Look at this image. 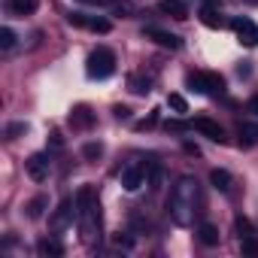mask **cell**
<instances>
[{
  "instance_id": "cell-12",
  "label": "cell",
  "mask_w": 258,
  "mask_h": 258,
  "mask_svg": "<svg viewBox=\"0 0 258 258\" xmlns=\"http://www.w3.org/2000/svg\"><path fill=\"white\" fill-rule=\"evenodd\" d=\"M158 13L182 22V19H188V4L185 0H158Z\"/></svg>"
},
{
  "instance_id": "cell-35",
  "label": "cell",
  "mask_w": 258,
  "mask_h": 258,
  "mask_svg": "<svg viewBox=\"0 0 258 258\" xmlns=\"http://www.w3.org/2000/svg\"><path fill=\"white\" fill-rule=\"evenodd\" d=\"M185 152H188V155H201V149H198L195 143H185Z\"/></svg>"
},
{
  "instance_id": "cell-34",
  "label": "cell",
  "mask_w": 258,
  "mask_h": 258,
  "mask_svg": "<svg viewBox=\"0 0 258 258\" xmlns=\"http://www.w3.org/2000/svg\"><path fill=\"white\" fill-rule=\"evenodd\" d=\"M246 109H249V112H252V115H258V97H252V100H249V103H246Z\"/></svg>"
},
{
  "instance_id": "cell-21",
  "label": "cell",
  "mask_w": 258,
  "mask_h": 258,
  "mask_svg": "<svg viewBox=\"0 0 258 258\" xmlns=\"http://www.w3.org/2000/svg\"><path fill=\"white\" fill-rule=\"evenodd\" d=\"M88 31H94V34H109L112 31V25H109V19H94V16H88V25H85Z\"/></svg>"
},
{
  "instance_id": "cell-9",
  "label": "cell",
  "mask_w": 258,
  "mask_h": 258,
  "mask_svg": "<svg viewBox=\"0 0 258 258\" xmlns=\"http://www.w3.org/2000/svg\"><path fill=\"white\" fill-rule=\"evenodd\" d=\"M191 127H195L198 134H204V137L216 140V143H225V131H222V124H219V121H213V118H207V115L195 118V121H191Z\"/></svg>"
},
{
  "instance_id": "cell-19",
  "label": "cell",
  "mask_w": 258,
  "mask_h": 258,
  "mask_svg": "<svg viewBox=\"0 0 258 258\" xmlns=\"http://www.w3.org/2000/svg\"><path fill=\"white\" fill-rule=\"evenodd\" d=\"M46 207H49V198H46V195H37V198H34L25 210H28V216H31V219H43Z\"/></svg>"
},
{
  "instance_id": "cell-7",
  "label": "cell",
  "mask_w": 258,
  "mask_h": 258,
  "mask_svg": "<svg viewBox=\"0 0 258 258\" xmlns=\"http://www.w3.org/2000/svg\"><path fill=\"white\" fill-rule=\"evenodd\" d=\"M146 182V164H127L121 170V188L124 191H137Z\"/></svg>"
},
{
  "instance_id": "cell-3",
  "label": "cell",
  "mask_w": 258,
  "mask_h": 258,
  "mask_svg": "<svg viewBox=\"0 0 258 258\" xmlns=\"http://www.w3.org/2000/svg\"><path fill=\"white\" fill-rule=\"evenodd\" d=\"M85 73H88V79H109V76L115 73V52L106 49V46H97V49L88 55Z\"/></svg>"
},
{
  "instance_id": "cell-18",
  "label": "cell",
  "mask_w": 258,
  "mask_h": 258,
  "mask_svg": "<svg viewBox=\"0 0 258 258\" xmlns=\"http://www.w3.org/2000/svg\"><path fill=\"white\" fill-rule=\"evenodd\" d=\"M146 176H149V188H152V191H158V188H161V182H164V167H161L158 161H152V164L146 167Z\"/></svg>"
},
{
  "instance_id": "cell-31",
  "label": "cell",
  "mask_w": 258,
  "mask_h": 258,
  "mask_svg": "<svg viewBox=\"0 0 258 258\" xmlns=\"http://www.w3.org/2000/svg\"><path fill=\"white\" fill-rule=\"evenodd\" d=\"M164 127H167V131H173V134H179V131H185V127H191V124H182V121H167Z\"/></svg>"
},
{
  "instance_id": "cell-16",
  "label": "cell",
  "mask_w": 258,
  "mask_h": 258,
  "mask_svg": "<svg viewBox=\"0 0 258 258\" xmlns=\"http://www.w3.org/2000/svg\"><path fill=\"white\" fill-rule=\"evenodd\" d=\"M37 252H40V255H52V258H61V255H64V246H61L58 240H52V237H43V240L37 243Z\"/></svg>"
},
{
  "instance_id": "cell-1",
  "label": "cell",
  "mask_w": 258,
  "mask_h": 258,
  "mask_svg": "<svg viewBox=\"0 0 258 258\" xmlns=\"http://www.w3.org/2000/svg\"><path fill=\"white\" fill-rule=\"evenodd\" d=\"M198 179L195 176H179L176 179V185H173V191H170V198H167V213H170V219L179 225V228H185V225H191L195 222V213H198Z\"/></svg>"
},
{
  "instance_id": "cell-4",
  "label": "cell",
  "mask_w": 258,
  "mask_h": 258,
  "mask_svg": "<svg viewBox=\"0 0 258 258\" xmlns=\"http://www.w3.org/2000/svg\"><path fill=\"white\" fill-rule=\"evenodd\" d=\"M185 85L195 91V94H225V79L219 76V73H210V70H204V73H188L185 76Z\"/></svg>"
},
{
  "instance_id": "cell-20",
  "label": "cell",
  "mask_w": 258,
  "mask_h": 258,
  "mask_svg": "<svg viewBox=\"0 0 258 258\" xmlns=\"http://www.w3.org/2000/svg\"><path fill=\"white\" fill-rule=\"evenodd\" d=\"M127 85H131L134 94H149L152 91V79H143V76H131V79H127Z\"/></svg>"
},
{
  "instance_id": "cell-2",
  "label": "cell",
  "mask_w": 258,
  "mask_h": 258,
  "mask_svg": "<svg viewBox=\"0 0 258 258\" xmlns=\"http://www.w3.org/2000/svg\"><path fill=\"white\" fill-rule=\"evenodd\" d=\"M73 201H76V222L82 228V237L85 240H94V231L100 225V204H97L94 188L91 185H82Z\"/></svg>"
},
{
  "instance_id": "cell-8",
  "label": "cell",
  "mask_w": 258,
  "mask_h": 258,
  "mask_svg": "<svg viewBox=\"0 0 258 258\" xmlns=\"http://www.w3.org/2000/svg\"><path fill=\"white\" fill-rule=\"evenodd\" d=\"M25 167H28V176H31L34 182H43V179L49 176V155H46V152H34V155L25 161Z\"/></svg>"
},
{
  "instance_id": "cell-30",
  "label": "cell",
  "mask_w": 258,
  "mask_h": 258,
  "mask_svg": "<svg viewBox=\"0 0 258 258\" xmlns=\"http://www.w3.org/2000/svg\"><path fill=\"white\" fill-rule=\"evenodd\" d=\"M112 243H115V246H124V249H131V246H134V240H131V237H121V234H115V237H112Z\"/></svg>"
},
{
  "instance_id": "cell-22",
  "label": "cell",
  "mask_w": 258,
  "mask_h": 258,
  "mask_svg": "<svg viewBox=\"0 0 258 258\" xmlns=\"http://www.w3.org/2000/svg\"><path fill=\"white\" fill-rule=\"evenodd\" d=\"M167 106H170L176 115H185V112H188V100H185L182 94H167Z\"/></svg>"
},
{
  "instance_id": "cell-23",
  "label": "cell",
  "mask_w": 258,
  "mask_h": 258,
  "mask_svg": "<svg viewBox=\"0 0 258 258\" xmlns=\"http://www.w3.org/2000/svg\"><path fill=\"white\" fill-rule=\"evenodd\" d=\"M100 155H103V143H100V140H97V143H85V146H82V158H85V161H97Z\"/></svg>"
},
{
  "instance_id": "cell-15",
  "label": "cell",
  "mask_w": 258,
  "mask_h": 258,
  "mask_svg": "<svg viewBox=\"0 0 258 258\" xmlns=\"http://www.w3.org/2000/svg\"><path fill=\"white\" fill-rule=\"evenodd\" d=\"M198 240H201L204 246H219V228H216L213 222H204V225L198 228Z\"/></svg>"
},
{
  "instance_id": "cell-36",
  "label": "cell",
  "mask_w": 258,
  "mask_h": 258,
  "mask_svg": "<svg viewBox=\"0 0 258 258\" xmlns=\"http://www.w3.org/2000/svg\"><path fill=\"white\" fill-rule=\"evenodd\" d=\"M249 4H252V7H258V0H249Z\"/></svg>"
},
{
  "instance_id": "cell-11",
  "label": "cell",
  "mask_w": 258,
  "mask_h": 258,
  "mask_svg": "<svg viewBox=\"0 0 258 258\" xmlns=\"http://www.w3.org/2000/svg\"><path fill=\"white\" fill-rule=\"evenodd\" d=\"M67 121H70V127H76V131H88V127L94 124V112L85 103H79V106H73V112L67 115Z\"/></svg>"
},
{
  "instance_id": "cell-29",
  "label": "cell",
  "mask_w": 258,
  "mask_h": 258,
  "mask_svg": "<svg viewBox=\"0 0 258 258\" xmlns=\"http://www.w3.org/2000/svg\"><path fill=\"white\" fill-rule=\"evenodd\" d=\"M67 25H73V28H85V25H88V16H85V13H70V16H67Z\"/></svg>"
},
{
  "instance_id": "cell-27",
  "label": "cell",
  "mask_w": 258,
  "mask_h": 258,
  "mask_svg": "<svg viewBox=\"0 0 258 258\" xmlns=\"http://www.w3.org/2000/svg\"><path fill=\"white\" fill-rule=\"evenodd\" d=\"M16 46V34L10 28H0V49H13Z\"/></svg>"
},
{
  "instance_id": "cell-5",
  "label": "cell",
  "mask_w": 258,
  "mask_h": 258,
  "mask_svg": "<svg viewBox=\"0 0 258 258\" xmlns=\"http://www.w3.org/2000/svg\"><path fill=\"white\" fill-rule=\"evenodd\" d=\"M73 216H76V201H61L58 204V210L52 213V219H49V228L52 231H64V228H70L73 225Z\"/></svg>"
},
{
  "instance_id": "cell-26",
  "label": "cell",
  "mask_w": 258,
  "mask_h": 258,
  "mask_svg": "<svg viewBox=\"0 0 258 258\" xmlns=\"http://www.w3.org/2000/svg\"><path fill=\"white\" fill-rule=\"evenodd\" d=\"M240 252L243 255H258V237L252 234V237H243L240 240Z\"/></svg>"
},
{
  "instance_id": "cell-32",
  "label": "cell",
  "mask_w": 258,
  "mask_h": 258,
  "mask_svg": "<svg viewBox=\"0 0 258 258\" xmlns=\"http://www.w3.org/2000/svg\"><path fill=\"white\" fill-rule=\"evenodd\" d=\"M49 146H52V149H64V140H61V134H49Z\"/></svg>"
},
{
  "instance_id": "cell-13",
  "label": "cell",
  "mask_w": 258,
  "mask_h": 258,
  "mask_svg": "<svg viewBox=\"0 0 258 258\" xmlns=\"http://www.w3.org/2000/svg\"><path fill=\"white\" fill-rule=\"evenodd\" d=\"M7 10L13 16L25 19V16H34L37 13V0H7Z\"/></svg>"
},
{
  "instance_id": "cell-25",
  "label": "cell",
  "mask_w": 258,
  "mask_h": 258,
  "mask_svg": "<svg viewBox=\"0 0 258 258\" xmlns=\"http://www.w3.org/2000/svg\"><path fill=\"white\" fill-rule=\"evenodd\" d=\"M201 22L207 25V28H222V19L216 16V10H210V7H204L201 10Z\"/></svg>"
},
{
  "instance_id": "cell-33",
  "label": "cell",
  "mask_w": 258,
  "mask_h": 258,
  "mask_svg": "<svg viewBox=\"0 0 258 258\" xmlns=\"http://www.w3.org/2000/svg\"><path fill=\"white\" fill-rule=\"evenodd\" d=\"M112 112H115V118H131V109H127V106H115Z\"/></svg>"
},
{
  "instance_id": "cell-10",
  "label": "cell",
  "mask_w": 258,
  "mask_h": 258,
  "mask_svg": "<svg viewBox=\"0 0 258 258\" xmlns=\"http://www.w3.org/2000/svg\"><path fill=\"white\" fill-rule=\"evenodd\" d=\"M143 37L146 40H152V43H158V46H164V49H182V40L176 37V34H167V31H161V28H146L143 31Z\"/></svg>"
},
{
  "instance_id": "cell-28",
  "label": "cell",
  "mask_w": 258,
  "mask_h": 258,
  "mask_svg": "<svg viewBox=\"0 0 258 258\" xmlns=\"http://www.w3.org/2000/svg\"><path fill=\"white\" fill-rule=\"evenodd\" d=\"M25 131H28V124H25V121H13V124L7 127V137H10V140H16V137H22Z\"/></svg>"
},
{
  "instance_id": "cell-6",
  "label": "cell",
  "mask_w": 258,
  "mask_h": 258,
  "mask_svg": "<svg viewBox=\"0 0 258 258\" xmlns=\"http://www.w3.org/2000/svg\"><path fill=\"white\" fill-rule=\"evenodd\" d=\"M231 28H234V34H237V40H240L243 46H255V43H258V28H255L252 19L237 16V19L231 22Z\"/></svg>"
},
{
  "instance_id": "cell-17",
  "label": "cell",
  "mask_w": 258,
  "mask_h": 258,
  "mask_svg": "<svg viewBox=\"0 0 258 258\" xmlns=\"http://www.w3.org/2000/svg\"><path fill=\"white\" fill-rule=\"evenodd\" d=\"M237 134H240V146H255L258 143V124H240L237 127Z\"/></svg>"
},
{
  "instance_id": "cell-24",
  "label": "cell",
  "mask_w": 258,
  "mask_h": 258,
  "mask_svg": "<svg viewBox=\"0 0 258 258\" xmlns=\"http://www.w3.org/2000/svg\"><path fill=\"white\" fill-rule=\"evenodd\" d=\"M234 231L240 234V240H243V237H252V234H255V228H252V222H249L246 216H237V219H234Z\"/></svg>"
},
{
  "instance_id": "cell-14",
  "label": "cell",
  "mask_w": 258,
  "mask_h": 258,
  "mask_svg": "<svg viewBox=\"0 0 258 258\" xmlns=\"http://www.w3.org/2000/svg\"><path fill=\"white\" fill-rule=\"evenodd\" d=\"M210 182H213V188H216V191H222V195H228V191H231V185H234L231 173H228V170H219V167L210 173Z\"/></svg>"
}]
</instances>
